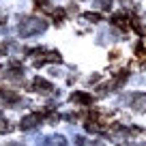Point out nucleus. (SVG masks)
Masks as SVG:
<instances>
[{
	"label": "nucleus",
	"mask_w": 146,
	"mask_h": 146,
	"mask_svg": "<svg viewBox=\"0 0 146 146\" xmlns=\"http://www.w3.org/2000/svg\"><path fill=\"white\" fill-rule=\"evenodd\" d=\"M123 2H131V0H123Z\"/></svg>",
	"instance_id": "39448f33"
},
{
	"label": "nucleus",
	"mask_w": 146,
	"mask_h": 146,
	"mask_svg": "<svg viewBox=\"0 0 146 146\" xmlns=\"http://www.w3.org/2000/svg\"><path fill=\"white\" fill-rule=\"evenodd\" d=\"M112 24H114V26H118V28H127V26H129L127 13H116L114 17H112Z\"/></svg>",
	"instance_id": "f03ea898"
},
{
	"label": "nucleus",
	"mask_w": 146,
	"mask_h": 146,
	"mask_svg": "<svg viewBox=\"0 0 146 146\" xmlns=\"http://www.w3.org/2000/svg\"><path fill=\"white\" fill-rule=\"evenodd\" d=\"M99 7L101 9H110V7H112V0H99Z\"/></svg>",
	"instance_id": "20e7f679"
},
{
	"label": "nucleus",
	"mask_w": 146,
	"mask_h": 146,
	"mask_svg": "<svg viewBox=\"0 0 146 146\" xmlns=\"http://www.w3.org/2000/svg\"><path fill=\"white\" fill-rule=\"evenodd\" d=\"M32 86H35L36 92H50V90H52V86L45 82V80H41V78H36L35 82H32Z\"/></svg>",
	"instance_id": "7ed1b4c3"
},
{
	"label": "nucleus",
	"mask_w": 146,
	"mask_h": 146,
	"mask_svg": "<svg viewBox=\"0 0 146 146\" xmlns=\"http://www.w3.org/2000/svg\"><path fill=\"white\" fill-rule=\"evenodd\" d=\"M43 28H45V24L39 22V19H26V22H22V26H19V32H22L24 36L32 35V32H41Z\"/></svg>",
	"instance_id": "f257e3e1"
}]
</instances>
